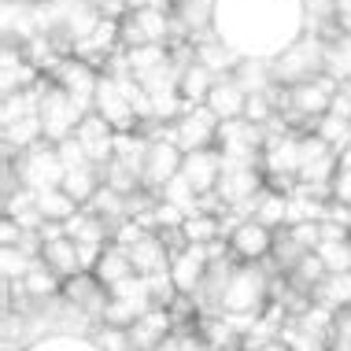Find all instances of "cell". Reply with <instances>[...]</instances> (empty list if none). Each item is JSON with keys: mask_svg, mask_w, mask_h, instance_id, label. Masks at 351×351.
<instances>
[{"mask_svg": "<svg viewBox=\"0 0 351 351\" xmlns=\"http://www.w3.org/2000/svg\"><path fill=\"white\" fill-rule=\"evenodd\" d=\"M270 292L274 278L263 263H237V270L226 281L218 315H263V307L270 303Z\"/></svg>", "mask_w": 351, "mask_h": 351, "instance_id": "obj_1", "label": "cell"}, {"mask_svg": "<svg viewBox=\"0 0 351 351\" xmlns=\"http://www.w3.org/2000/svg\"><path fill=\"white\" fill-rule=\"evenodd\" d=\"M12 170H15L19 185L34 189V193L60 189L63 185V174H67V167H63V159H60V148L49 145V141H41V145L19 152V156L12 159Z\"/></svg>", "mask_w": 351, "mask_h": 351, "instance_id": "obj_2", "label": "cell"}, {"mask_svg": "<svg viewBox=\"0 0 351 351\" xmlns=\"http://www.w3.org/2000/svg\"><path fill=\"white\" fill-rule=\"evenodd\" d=\"M41 126H45V141L49 145H63L67 137L78 134V122L89 115L82 104H74L60 85H52V78L45 74V89H41Z\"/></svg>", "mask_w": 351, "mask_h": 351, "instance_id": "obj_3", "label": "cell"}, {"mask_svg": "<svg viewBox=\"0 0 351 351\" xmlns=\"http://www.w3.org/2000/svg\"><path fill=\"white\" fill-rule=\"evenodd\" d=\"M270 71H274V85H285V89L326 74L322 71V37H303V41H296L289 52L274 56Z\"/></svg>", "mask_w": 351, "mask_h": 351, "instance_id": "obj_4", "label": "cell"}, {"mask_svg": "<svg viewBox=\"0 0 351 351\" xmlns=\"http://www.w3.org/2000/svg\"><path fill=\"white\" fill-rule=\"evenodd\" d=\"M218 115L207 104H196V108H185L182 119L170 126V141H174L178 148L185 152H204V148H215L218 145Z\"/></svg>", "mask_w": 351, "mask_h": 351, "instance_id": "obj_5", "label": "cell"}, {"mask_svg": "<svg viewBox=\"0 0 351 351\" xmlns=\"http://www.w3.org/2000/svg\"><path fill=\"white\" fill-rule=\"evenodd\" d=\"M52 85H60L63 93L82 104L85 111H93V100H97V85H100V71L93 67V63L78 60V56H60L56 60V67L49 71Z\"/></svg>", "mask_w": 351, "mask_h": 351, "instance_id": "obj_6", "label": "cell"}, {"mask_svg": "<svg viewBox=\"0 0 351 351\" xmlns=\"http://www.w3.org/2000/svg\"><path fill=\"white\" fill-rule=\"evenodd\" d=\"M174 34V19L170 12H126L119 23V45L122 49H141V45H167Z\"/></svg>", "mask_w": 351, "mask_h": 351, "instance_id": "obj_7", "label": "cell"}, {"mask_svg": "<svg viewBox=\"0 0 351 351\" xmlns=\"http://www.w3.org/2000/svg\"><path fill=\"white\" fill-rule=\"evenodd\" d=\"M93 111H97L100 119H108L111 126H115V134H134L141 126L137 122V111L130 97L122 93V85L111 78V74H100V85H97V100H93Z\"/></svg>", "mask_w": 351, "mask_h": 351, "instance_id": "obj_8", "label": "cell"}, {"mask_svg": "<svg viewBox=\"0 0 351 351\" xmlns=\"http://www.w3.org/2000/svg\"><path fill=\"white\" fill-rule=\"evenodd\" d=\"M207 270H211V252H207L204 244H185L182 252H174V259H170V281H174L178 296L196 300Z\"/></svg>", "mask_w": 351, "mask_h": 351, "instance_id": "obj_9", "label": "cell"}, {"mask_svg": "<svg viewBox=\"0 0 351 351\" xmlns=\"http://www.w3.org/2000/svg\"><path fill=\"white\" fill-rule=\"evenodd\" d=\"M182 159H185V152L178 148L170 137H152L148 159H145V189L148 193L159 196V189H163L170 178L182 174Z\"/></svg>", "mask_w": 351, "mask_h": 351, "instance_id": "obj_10", "label": "cell"}, {"mask_svg": "<svg viewBox=\"0 0 351 351\" xmlns=\"http://www.w3.org/2000/svg\"><path fill=\"white\" fill-rule=\"evenodd\" d=\"M63 303H67L71 311H78V315L85 318H97L104 315V307H108V300H111V292L104 289V285L93 278V274H78V278H71V281H63Z\"/></svg>", "mask_w": 351, "mask_h": 351, "instance_id": "obj_11", "label": "cell"}, {"mask_svg": "<svg viewBox=\"0 0 351 351\" xmlns=\"http://www.w3.org/2000/svg\"><path fill=\"white\" fill-rule=\"evenodd\" d=\"M274 237L278 233L267 230V226H259L255 218H244V222L230 233V252L241 263H263V259H270V252H274Z\"/></svg>", "mask_w": 351, "mask_h": 351, "instance_id": "obj_12", "label": "cell"}, {"mask_svg": "<svg viewBox=\"0 0 351 351\" xmlns=\"http://www.w3.org/2000/svg\"><path fill=\"white\" fill-rule=\"evenodd\" d=\"M222 152L218 148H204V152H189L182 159V178L196 189L200 196H211L218 189V178H222Z\"/></svg>", "mask_w": 351, "mask_h": 351, "instance_id": "obj_13", "label": "cell"}, {"mask_svg": "<svg viewBox=\"0 0 351 351\" xmlns=\"http://www.w3.org/2000/svg\"><path fill=\"white\" fill-rule=\"evenodd\" d=\"M82 141V148H85V156L93 159L97 167H104L111 156H115V126H111L108 119H100L97 111H89L82 122H78V134H74Z\"/></svg>", "mask_w": 351, "mask_h": 351, "instance_id": "obj_14", "label": "cell"}, {"mask_svg": "<svg viewBox=\"0 0 351 351\" xmlns=\"http://www.w3.org/2000/svg\"><path fill=\"white\" fill-rule=\"evenodd\" d=\"M174 315H170L167 307H152L145 318L137 322L134 329H126V344H130V351H156L159 344H163V340L174 333Z\"/></svg>", "mask_w": 351, "mask_h": 351, "instance_id": "obj_15", "label": "cell"}, {"mask_svg": "<svg viewBox=\"0 0 351 351\" xmlns=\"http://www.w3.org/2000/svg\"><path fill=\"white\" fill-rule=\"evenodd\" d=\"M130 259H134V270L141 274V278H156V274L170 270L174 252H170L163 233H145L137 244H130Z\"/></svg>", "mask_w": 351, "mask_h": 351, "instance_id": "obj_16", "label": "cell"}, {"mask_svg": "<svg viewBox=\"0 0 351 351\" xmlns=\"http://www.w3.org/2000/svg\"><path fill=\"white\" fill-rule=\"evenodd\" d=\"M207 108L218 115V122L244 119V111H248V93H244V85L237 82L233 74H222V78L215 82L211 97H207Z\"/></svg>", "mask_w": 351, "mask_h": 351, "instance_id": "obj_17", "label": "cell"}, {"mask_svg": "<svg viewBox=\"0 0 351 351\" xmlns=\"http://www.w3.org/2000/svg\"><path fill=\"white\" fill-rule=\"evenodd\" d=\"M322 71L340 85L351 82V37L340 34L337 23L329 26L326 37H322Z\"/></svg>", "mask_w": 351, "mask_h": 351, "instance_id": "obj_18", "label": "cell"}, {"mask_svg": "<svg viewBox=\"0 0 351 351\" xmlns=\"http://www.w3.org/2000/svg\"><path fill=\"white\" fill-rule=\"evenodd\" d=\"M41 263L56 274V278H63V281H71V278H78V274H85V270H82L78 244H74L67 233H63V237H52V241L41 244Z\"/></svg>", "mask_w": 351, "mask_h": 351, "instance_id": "obj_19", "label": "cell"}, {"mask_svg": "<svg viewBox=\"0 0 351 351\" xmlns=\"http://www.w3.org/2000/svg\"><path fill=\"white\" fill-rule=\"evenodd\" d=\"M134 274H137V270H134V259H130V248H122V244L111 241L108 248H104L97 270H93V278H97L104 289H115L119 281L134 278Z\"/></svg>", "mask_w": 351, "mask_h": 351, "instance_id": "obj_20", "label": "cell"}, {"mask_svg": "<svg viewBox=\"0 0 351 351\" xmlns=\"http://www.w3.org/2000/svg\"><path fill=\"white\" fill-rule=\"evenodd\" d=\"M63 230H67V237L74 244H111V237H115V230H111V226L104 222L93 207H82V211L74 215Z\"/></svg>", "mask_w": 351, "mask_h": 351, "instance_id": "obj_21", "label": "cell"}, {"mask_svg": "<svg viewBox=\"0 0 351 351\" xmlns=\"http://www.w3.org/2000/svg\"><path fill=\"white\" fill-rule=\"evenodd\" d=\"M100 189H104V174H100L97 163H85V167L63 174V193H67L74 204H82V207H89L93 200H97Z\"/></svg>", "mask_w": 351, "mask_h": 351, "instance_id": "obj_22", "label": "cell"}, {"mask_svg": "<svg viewBox=\"0 0 351 351\" xmlns=\"http://www.w3.org/2000/svg\"><path fill=\"white\" fill-rule=\"evenodd\" d=\"M252 218L259 226H267V230H274V233L289 230V193L263 189L259 200H255V207H252Z\"/></svg>", "mask_w": 351, "mask_h": 351, "instance_id": "obj_23", "label": "cell"}, {"mask_svg": "<svg viewBox=\"0 0 351 351\" xmlns=\"http://www.w3.org/2000/svg\"><path fill=\"white\" fill-rule=\"evenodd\" d=\"M218 74L211 67H204V63H189V67L182 71V82H178V93H182V100L189 104V108H196V104H207V97H211Z\"/></svg>", "mask_w": 351, "mask_h": 351, "instance_id": "obj_24", "label": "cell"}, {"mask_svg": "<svg viewBox=\"0 0 351 351\" xmlns=\"http://www.w3.org/2000/svg\"><path fill=\"white\" fill-rule=\"evenodd\" d=\"M100 174H104V189H111V193H119V196H134L145 189V178H141V170L137 167H130L126 159H119V156H111L108 163L100 167Z\"/></svg>", "mask_w": 351, "mask_h": 351, "instance_id": "obj_25", "label": "cell"}, {"mask_svg": "<svg viewBox=\"0 0 351 351\" xmlns=\"http://www.w3.org/2000/svg\"><path fill=\"white\" fill-rule=\"evenodd\" d=\"M37 211H41L45 222H56V226H67L74 215L82 211V204H74L67 193L60 189H45V193H37Z\"/></svg>", "mask_w": 351, "mask_h": 351, "instance_id": "obj_26", "label": "cell"}, {"mask_svg": "<svg viewBox=\"0 0 351 351\" xmlns=\"http://www.w3.org/2000/svg\"><path fill=\"white\" fill-rule=\"evenodd\" d=\"M19 289H23V296H30V300H52V296H60V292H63V278H56L41 259H34L30 274L19 281Z\"/></svg>", "mask_w": 351, "mask_h": 351, "instance_id": "obj_27", "label": "cell"}, {"mask_svg": "<svg viewBox=\"0 0 351 351\" xmlns=\"http://www.w3.org/2000/svg\"><path fill=\"white\" fill-rule=\"evenodd\" d=\"M182 237H185V244H204V248L215 241H226L222 237V215H211V211L189 215L185 226H182Z\"/></svg>", "mask_w": 351, "mask_h": 351, "instance_id": "obj_28", "label": "cell"}, {"mask_svg": "<svg viewBox=\"0 0 351 351\" xmlns=\"http://www.w3.org/2000/svg\"><path fill=\"white\" fill-rule=\"evenodd\" d=\"M311 303H322L329 311H348L351 307V274H329L315 289Z\"/></svg>", "mask_w": 351, "mask_h": 351, "instance_id": "obj_29", "label": "cell"}, {"mask_svg": "<svg viewBox=\"0 0 351 351\" xmlns=\"http://www.w3.org/2000/svg\"><path fill=\"white\" fill-rule=\"evenodd\" d=\"M122 52H126V49H122ZM170 56H174L170 45H141V49H130L126 52V63H130V74L141 78V74H152L156 67H163Z\"/></svg>", "mask_w": 351, "mask_h": 351, "instance_id": "obj_30", "label": "cell"}, {"mask_svg": "<svg viewBox=\"0 0 351 351\" xmlns=\"http://www.w3.org/2000/svg\"><path fill=\"white\" fill-rule=\"evenodd\" d=\"M159 200L174 204L178 211H185V215H196V211H200V200H204V196L196 193V189L189 185L182 174H178V178H170V182L159 189Z\"/></svg>", "mask_w": 351, "mask_h": 351, "instance_id": "obj_31", "label": "cell"}, {"mask_svg": "<svg viewBox=\"0 0 351 351\" xmlns=\"http://www.w3.org/2000/svg\"><path fill=\"white\" fill-rule=\"evenodd\" d=\"M196 63L211 67V71L218 74V78H222V74H233L237 67H241V60H237L233 52H226V45H215V41L196 45Z\"/></svg>", "mask_w": 351, "mask_h": 351, "instance_id": "obj_32", "label": "cell"}, {"mask_svg": "<svg viewBox=\"0 0 351 351\" xmlns=\"http://www.w3.org/2000/svg\"><path fill=\"white\" fill-rule=\"evenodd\" d=\"M156 351H211V344L200 337V329H189V326H178L163 344Z\"/></svg>", "mask_w": 351, "mask_h": 351, "instance_id": "obj_33", "label": "cell"}, {"mask_svg": "<svg viewBox=\"0 0 351 351\" xmlns=\"http://www.w3.org/2000/svg\"><path fill=\"white\" fill-rule=\"evenodd\" d=\"M34 267V255H26L23 248H4V259H0V270H4V281L8 285H19L30 274Z\"/></svg>", "mask_w": 351, "mask_h": 351, "instance_id": "obj_34", "label": "cell"}, {"mask_svg": "<svg viewBox=\"0 0 351 351\" xmlns=\"http://www.w3.org/2000/svg\"><path fill=\"white\" fill-rule=\"evenodd\" d=\"M56 148H60V159H63V167H67V170H78L85 163H93V159L85 156V148H82L78 137H67L63 145H56Z\"/></svg>", "mask_w": 351, "mask_h": 351, "instance_id": "obj_35", "label": "cell"}, {"mask_svg": "<svg viewBox=\"0 0 351 351\" xmlns=\"http://www.w3.org/2000/svg\"><path fill=\"white\" fill-rule=\"evenodd\" d=\"M93 12L100 19H111V23H122L130 12V0H93Z\"/></svg>", "mask_w": 351, "mask_h": 351, "instance_id": "obj_36", "label": "cell"}, {"mask_svg": "<svg viewBox=\"0 0 351 351\" xmlns=\"http://www.w3.org/2000/svg\"><path fill=\"white\" fill-rule=\"evenodd\" d=\"M174 0H130V12H170Z\"/></svg>", "mask_w": 351, "mask_h": 351, "instance_id": "obj_37", "label": "cell"}, {"mask_svg": "<svg viewBox=\"0 0 351 351\" xmlns=\"http://www.w3.org/2000/svg\"><path fill=\"white\" fill-rule=\"evenodd\" d=\"M340 89H344V93H348V97H351V82H348V85H340Z\"/></svg>", "mask_w": 351, "mask_h": 351, "instance_id": "obj_38", "label": "cell"}]
</instances>
